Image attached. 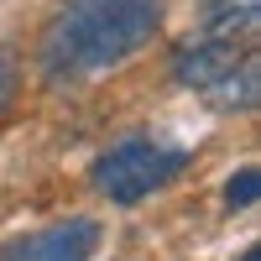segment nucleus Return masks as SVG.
Instances as JSON below:
<instances>
[{
    "mask_svg": "<svg viewBox=\"0 0 261 261\" xmlns=\"http://www.w3.org/2000/svg\"><path fill=\"white\" fill-rule=\"evenodd\" d=\"M6 99H11V63L0 58V110H6Z\"/></svg>",
    "mask_w": 261,
    "mask_h": 261,
    "instance_id": "obj_8",
    "label": "nucleus"
},
{
    "mask_svg": "<svg viewBox=\"0 0 261 261\" xmlns=\"http://www.w3.org/2000/svg\"><path fill=\"white\" fill-rule=\"evenodd\" d=\"M256 199H261V172H256V167H241V172L225 183V204H230V209H251Z\"/></svg>",
    "mask_w": 261,
    "mask_h": 261,
    "instance_id": "obj_7",
    "label": "nucleus"
},
{
    "mask_svg": "<svg viewBox=\"0 0 261 261\" xmlns=\"http://www.w3.org/2000/svg\"><path fill=\"white\" fill-rule=\"evenodd\" d=\"M214 105H220V110H251V105H256V94H261V63L256 58H246L241 63V73H225L220 84H214Z\"/></svg>",
    "mask_w": 261,
    "mask_h": 261,
    "instance_id": "obj_6",
    "label": "nucleus"
},
{
    "mask_svg": "<svg viewBox=\"0 0 261 261\" xmlns=\"http://www.w3.org/2000/svg\"><path fill=\"white\" fill-rule=\"evenodd\" d=\"M94 251H99V225L79 214V220H58L47 230L11 241L0 251V261H89Z\"/></svg>",
    "mask_w": 261,
    "mask_h": 261,
    "instance_id": "obj_3",
    "label": "nucleus"
},
{
    "mask_svg": "<svg viewBox=\"0 0 261 261\" xmlns=\"http://www.w3.org/2000/svg\"><path fill=\"white\" fill-rule=\"evenodd\" d=\"M235 63H241V42L235 37H204V42H183L172 53V79L183 89H214Z\"/></svg>",
    "mask_w": 261,
    "mask_h": 261,
    "instance_id": "obj_4",
    "label": "nucleus"
},
{
    "mask_svg": "<svg viewBox=\"0 0 261 261\" xmlns=\"http://www.w3.org/2000/svg\"><path fill=\"white\" fill-rule=\"evenodd\" d=\"M162 21V0H63L47 27V73L79 79L141 53Z\"/></svg>",
    "mask_w": 261,
    "mask_h": 261,
    "instance_id": "obj_1",
    "label": "nucleus"
},
{
    "mask_svg": "<svg viewBox=\"0 0 261 261\" xmlns=\"http://www.w3.org/2000/svg\"><path fill=\"white\" fill-rule=\"evenodd\" d=\"M241 261H261V251H256V246H251V251H246V256H241Z\"/></svg>",
    "mask_w": 261,
    "mask_h": 261,
    "instance_id": "obj_9",
    "label": "nucleus"
},
{
    "mask_svg": "<svg viewBox=\"0 0 261 261\" xmlns=\"http://www.w3.org/2000/svg\"><path fill=\"white\" fill-rule=\"evenodd\" d=\"M256 16H261V0H204V27H209V37L256 32Z\"/></svg>",
    "mask_w": 261,
    "mask_h": 261,
    "instance_id": "obj_5",
    "label": "nucleus"
},
{
    "mask_svg": "<svg viewBox=\"0 0 261 261\" xmlns=\"http://www.w3.org/2000/svg\"><path fill=\"white\" fill-rule=\"evenodd\" d=\"M183 151L172 146H157V141H120L110 146L105 157L94 162V188L105 193L110 204H141L146 193H157L162 183H172L183 172Z\"/></svg>",
    "mask_w": 261,
    "mask_h": 261,
    "instance_id": "obj_2",
    "label": "nucleus"
}]
</instances>
